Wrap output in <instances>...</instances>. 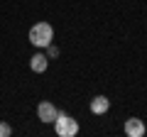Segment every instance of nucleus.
I'll list each match as a JSON object with an SVG mask.
<instances>
[{"instance_id":"f257e3e1","label":"nucleus","mask_w":147,"mask_h":137,"mask_svg":"<svg viewBox=\"0 0 147 137\" xmlns=\"http://www.w3.org/2000/svg\"><path fill=\"white\" fill-rule=\"evenodd\" d=\"M52 39H54V27L49 25V22H37V25H32L30 42L34 44V47L44 49L47 44H52Z\"/></svg>"},{"instance_id":"f03ea898","label":"nucleus","mask_w":147,"mask_h":137,"mask_svg":"<svg viewBox=\"0 0 147 137\" xmlns=\"http://www.w3.org/2000/svg\"><path fill=\"white\" fill-rule=\"evenodd\" d=\"M54 130H57L59 137H76L79 135V122L66 113H59L57 120H54Z\"/></svg>"},{"instance_id":"7ed1b4c3","label":"nucleus","mask_w":147,"mask_h":137,"mask_svg":"<svg viewBox=\"0 0 147 137\" xmlns=\"http://www.w3.org/2000/svg\"><path fill=\"white\" fill-rule=\"evenodd\" d=\"M37 115H39V120H42V122H54V120H57V115H59V110H57L54 103L42 100V103L37 105Z\"/></svg>"},{"instance_id":"20e7f679","label":"nucleus","mask_w":147,"mask_h":137,"mask_svg":"<svg viewBox=\"0 0 147 137\" xmlns=\"http://www.w3.org/2000/svg\"><path fill=\"white\" fill-rule=\"evenodd\" d=\"M145 122L140 120V118H130V120H125V135L127 137H142L145 135Z\"/></svg>"},{"instance_id":"39448f33","label":"nucleus","mask_w":147,"mask_h":137,"mask_svg":"<svg viewBox=\"0 0 147 137\" xmlns=\"http://www.w3.org/2000/svg\"><path fill=\"white\" fill-rule=\"evenodd\" d=\"M47 66H49L47 54H34V56L30 59V68L34 71V74H44V71H47Z\"/></svg>"},{"instance_id":"423d86ee","label":"nucleus","mask_w":147,"mask_h":137,"mask_svg":"<svg viewBox=\"0 0 147 137\" xmlns=\"http://www.w3.org/2000/svg\"><path fill=\"white\" fill-rule=\"evenodd\" d=\"M108 108H110V100L105 98V95H96V98L91 100V113H96V115L108 113Z\"/></svg>"},{"instance_id":"0eeeda50","label":"nucleus","mask_w":147,"mask_h":137,"mask_svg":"<svg viewBox=\"0 0 147 137\" xmlns=\"http://www.w3.org/2000/svg\"><path fill=\"white\" fill-rule=\"evenodd\" d=\"M47 59H57L59 56V47H54V44H47Z\"/></svg>"},{"instance_id":"6e6552de","label":"nucleus","mask_w":147,"mask_h":137,"mask_svg":"<svg viewBox=\"0 0 147 137\" xmlns=\"http://www.w3.org/2000/svg\"><path fill=\"white\" fill-rule=\"evenodd\" d=\"M12 135V127L7 122H0V137H10Z\"/></svg>"}]
</instances>
